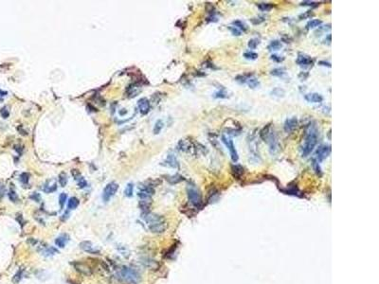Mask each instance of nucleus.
I'll return each mask as SVG.
<instances>
[{"label": "nucleus", "instance_id": "52", "mask_svg": "<svg viewBox=\"0 0 379 284\" xmlns=\"http://www.w3.org/2000/svg\"><path fill=\"white\" fill-rule=\"evenodd\" d=\"M319 64H320V65H324V66H328V68H331V63H327V62L320 61V62H319Z\"/></svg>", "mask_w": 379, "mask_h": 284}, {"label": "nucleus", "instance_id": "17", "mask_svg": "<svg viewBox=\"0 0 379 284\" xmlns=\"http://www.w3.org/2000/svg\"><path fill=\"white\" fill-rule=\"evenodd\" d=\"M140 90H141L140 85H137V83H134V85H129V86L127 87L126 93H127V95H128L129 98H133V97L138 96L139 93L140 92Z\"/></svg>", "mask_w": 379, "mask_h": 284}, {"label": "nucleus", "instance_id": "26", "mask_svg": "<svg viewBox=\"0 0 379 284\" xmlns=\"http://www.w3.org/2000/svg\"><path fill=\"white\" fill-rule=\"evenodd\" d=\"M321 24H322V21H321V20H319V19H313V20H310V21L307 23V25H306V28H307V29L315 28L320 27Z\"/></svg>", "mask_w": 379, "mask_h": 284}, {"label": "nucleus", "instance_id": "50", "mask_svg": "<svg viewBox=\"0 0 379 284\" xmlns=\"http://www.w3.org/2000/svg\"><path fill=\"white\" fill-rule=\"evenodd\" d=\"M318 2H314V1H303L301 3V6H311V7H314L317 6Z\"/></svg>", "mask_w": 379, "mask_h": 284}, {"label": "nucleus", "instance_id": "16", "mask_svg": "<svg viewBox=\"0 0 379 284\" xmlns=\"http://www.w3.org/2000/svg\"><path fill=\"white\" fill-rule=\"evenodd\" d=\"M304 98L308 103H320L323 102V97L319 93H309L304 96Z\"/></svg>", "mask_w": 379, "mask_h": 284}, {"label": "nucleus", "instance_id": "3", "mask_svg": "<svg viewBox=\"0 0 379 284\" xmlns=\"http://www.w3.org/2000/svg\"><path fill=\"white\" fill-rule=\"evenodd\" d=\"M266 142L269 145V152L272 155L280 152V143H279L278 136L274 131H271Z\"/></svg>", "mask_w": 379, "mask_h": 284}, {"label": "nucleus", "instance_id": "32", "mask_svg": "<svg viewBox=\"0 0 379 284\" xmlns=\"http://www.w3.org/2000/svg\"><path fill=\"white\" fill-rule=\"evenodd\" d=\"M163 126H164L163 121H162L161 120H158L156 122L155 127H154V133H155V135H157V133H159L161 132Z\"/></svg>", "mask_w": 379, "mask_h": 284}, {"label": "nucleus", "instance_id": "10", "mask_svg": "<svg viewBox=\"0 0 379 284\" xmlns=\"http://www.w3.org/2000/svg\"><path fill=\"white\" fill-rule=\"evenodd\" d=\"M297 126H298V119L294 116V118H290L285 120L284 129V132L288 133L293 132L297 128Z\"/></svg>", "mask_w": 379, "mask_h": 284}, {"label": "nucleus", "instance_id": "21", "mask_svg": "<svg viewBox=\"0 0 379 284\" xmlns=\"http://www.w3.org/2000/svg\"><path fill=\"white\" fill-rule=\"evenodd\" d=\"M166 224L165 223H160V224H157V225H151V226H149V229L152 231V232H154V233H162V232H164L166 230Z\"/></svg>", "mask_w": 379, "mask_h": 284}, {"label": "nucleus", "instance_id": "49", "mask_svg": "<svg viewBox=\"0 0 379 284\" xmlns=\"http://www.w3.org/2000/svg\"><path fill=\"white\" fill-rule=\"evenodd\" d=\"M313 15H314V13L311 12V11H306L305 13L300 15V19H301V20H302V19H305V18L311 17V16H313Z\"/></svg>", "mask_w": 379, "mask_h": 284}, {"label": "nucleus", "instance_id": "2", "mask_svg": "<svg viewBox=\"0 0 379 284\" xmlns=\"http://www.w3.org/2000/svg\"><path fill=\"white\" fill-rule=\"evenodd\" d=\"M187 194H188L189 201L191 202L192 206H194L195 208H198L202 207L203 202H202L201 193L194 186H189L187 188Z\"/></svg>", "mask_w": 379, "mask_h": 284}, {"label": "nucleus", "instance_id": "33", "mask_svg": "<svg viewBox=\"0 0 379 284\" xmlns=\"http://www.w3.org/2000/svg\"><path fill=\"white\" fill-rule=\"evenodd\" d=\"M133 191H134V185L132 183H129L124 190V194L126 197H131L133 195Z\"/></svg>", "mask_w": 379, "mask_h": 284}, {"label": "nucleus", "instance_id": "28", "mask_svg": "<svg viewBox=\"0 0 379 284\" xmlns=\"http://www.w3.org/2000/svg\"><path fill=\"white\" fill-rule=\"evenodd\" d=\"M270 74H271L272 76H275V77H283V76L285 74V68H274L273 70H271Z\"/></svg>", "mask_w": 379, "mask_h": 284}, {"label": "nucleus", "instance_id": "11", "mask_svg": "<svg viewBox=\"0 0 379 284\" xmlns=\"http://www.w3.org/2000/svg\"><path fill=\"white\" fill-rule=\"evenodd\" d=\"M80 247H81V249H83L84 251L88 252V253H91V254H98V255H99V254L101 253L100 250L97 249L90 242H87V241L82 242L80 243Z\"/></svg>", "mask_w": 379, "mask_h": 284}, {"label": "nucleus", "instance_id": "31", "mask_svg": "<svg viewBox=\"0 0 379 284\" xmlns=\"http://www.w3.org/2000/svg\"><path fill=\"white\" fill-rule=\"evenodd\" d=\"M213 98H228V96H227V91L225 89H221V90H219V91H217V92H215L213 94Z\"/></svg>", "mask_w": 379, "mask_h": 284}, {"label": "nucleus", "instance_id": "18", "mask_svg": "<svg viewBox=\"0 0 379 284\" xmlns=\"http://www.w3.org/2000/svg\"><path fill=\"white\" fill-rule=\"evenodd\" d=\"M140 263L142 265H144L145 267H147V268H150V269H153V270L157 269L158 266H159L157 261H156L154 260H151V259H147V258L146 259H141Z\"/></svg>", "mask_w": 379, "mask_h": 284}, {"label": "nucleus", "instance_id": "37", "mask_svg": "<svg viewBox=\"0 0 379 284\" xmlns=\"http://www.w3.org/2000/svg\"><path fill=\"white\" fill-rule=\"evenodd\" d=\"M271 94H272L273 96H276V97H284V94H285V92H284V89L277 87V88H274V89L271 91Z\"/></svg>", "mask_w": 379, "mask_h": 284}, {"label": "nucleus", "instance_id": "13", "mask_svg": "<svg viewBox=\"0 0 379 284\" xmlns=\"http://www.w3.org/2000/svg\"><path fill=\"white\" fill-rule=\"evenodd\" d=\"M138 106H139V112L142 115H146L150 111V103L146 98H142L139 99V103H138Z\"/></svg>", "mask_w": 379, "mask_h": 284}, {"label": "nucleus", "instance_id": "35", "mask_svg": "<svg viewBox=\"0 0 379 284\" xmlns=\"http://www.w3.org/2000/svg\"><path fill=\"white\" fill-rule=\"evenodd\" d=\"M244 57H245L246 60H251V61H253V60H256V59L258 58V54H257L256 52H253V51H248V52H245V53H244Z\"/></svg>", "mask_w": 379, "mask_h": 284}, {"label": "nucleus", "instance_id": "5", "mask_svg": "<svg viewBox=\"0 0 379 284\" xmlns=\"http://www.w3.org/2000/svg\"><path fill=\"white\" fill-rule=\"evenodd\" d=\"M221 139H222V142L225 144V146L228 149L230 157H231V160H232L234 163L237 162L238 159H239V155H238L237 150H236V148H235V146H234L233 141L230 139V138H227L226 136H222V138H221Z\"/></svg>", "mask_w": 379, "mask_h": 284}, {"label": "nucleus", "instance_id": "1", "mask_svg": "<svg viewBox=\"0 0 379 284\" xmlns=\"http://www.w3.org/2000/svg\"><path fill=\"white\" fill-rule=\"evenodd\" d=\"M318 143V130L315 125H309L306 130L304 141L302 145V156H308L313 150L315 149Z\"/></svg>", "mask_w": 379, "mask_h": 284}, {"label": "nucleus", "instance_id": "54", "mask_svg": "<svg viewBox=\"0 0 379 284\" xmlns=\"http://www.w3.org/2000/svg\"><path fill=\"white\" fill-rule=\"evenodd\" d=\"M125 113H127V111H126L125 109H124V111H121V112H120V114H121V116H123V115H124Z\"/></svg>", "mask_w": 379, "mask_h": 284}, {"label": "nucleus", "instance_id": "45", "mask_svg": "<svg viewBox=\"0 0 379 284\" xmlns=\"http://www.w3.org/2000/svg\"><path fill=\"white\" fill-rule=\"evenodd\" d=\"M0 115H1V116H2L3 119H7V118H9V116H10V112H9L8 108H7V107H3L1 110H0Z\"/></svg>", "mask_w": 379, "mask_h": 284}, {"label": "nucleus", "instance_id": "9", "mask_svg": "<svg viewBox=\"0 0 379 284\" xmlns=\"http://www.w3.org/2000/svg\"><path fill=\"white\" fill-rule=\"evenodd\" d=\"M143 218L146 221V223L149 225V226L155 225H157V224H160V223L164 222L163 217H161L159 215H156V214H153V213H148V212H146V215L143 216Z\"/></svg>", "mask_w": 379, "mask_h": 284}, {"label": "nucleus", "instance_id": "22", "mask_svg": "<svg viewBox=\"0 0 379 284\" xmlns=\"http://www.w3.org/2000/svg\"><path fill=\"white\" fill-rule=\"evenodd\" d=\"M245 85H248L249 86V88L254 89V88H257V87L260 85V82H259L258 79H256V78L251 74V75L249 77L248 81H246Z\"/></svg>", "mask_w": 379, "mask_h": 284}, {"label": "nucleus", "instance_id": "41", "mask_svg": "<svg viewBox=\"0 0 379 284\" xmlns=\"http://www.w3.org/2000/svg\"><path fill=\"white\" fill-rule=\"evenodd\" d=\"M67 198H68V195L65 194V193H61V194H60V196H59V203H60L61 208H64V205L65 204V201H67Z\"/></svg>", "mask_w": 379, "mask_h": 284}, {"label": "nucleus", "instance_id": "48", "mask_svg": "<svg viewBox=\"0 0 379 284\" xmlns=\"http://www.w3.org/2000/svg\"><path fill=\"white\" fill-rule=\"evenodd\" d=\"M271 60L275 61L276 63H282V62L284 60V57H281V56H279V55H277V54H273V55H271Z\"/></svg>", "mask_w": 379, "mask_h": 284}, {"label": "nucleus", "instance_id": "7", "mask_svg": "<svg viewBox=\"0 0 379 284\" xmlns=\"http://www.w3.org/2000/svg\"><path fill=\"white\" fill-rule=\"evenodd\" d=\"M330 153H331V146H330V145H326V144L320 145V146L318 148V150H317L316 156H315L314 159H315L317 162L320 163L321 161H323L325 158H327V157L329 156Z\"/></svg>", "mask_w": 379, "mask_h": 284}, {"label": "nucleus", "instance_id": "44", "mask_svg": "<svg viewBox=\"0 0 379 284\" xmlns=\"http://www.w3.org/2000/svg\"><path fill=\"white\" fill-rule=\"evenodd\" d=\"M9 198H10V200H11V202H16V201H17V199H18V197H17V195H16L15 191L12 190H11L10 192H9Z\"/></svg>", "mask_w": 379, "mask_h": 284}, {"label": "nucleus", "instance_id": "24", "mask_svg": "<svg viewBox=\"0 0 379 284\" xmlns=\"http://www.w3.org/2000/svg\"><path fill=\"white\" fill-rule=\"evenodd\" d=\"M283 46V45H282V43H281V41H279V40H274V41H272L269 45H268V46H267V48H268V50H279L280 48H281Z\"/></svg>", "mask_w": 379, "mask_h": 284}, {"label": "nucleus", "instance_id": "53", "mask_svg": "<svg viewBox=\"0 0 379 284\" xmlns=\"http://www.w3.org/2000/svg\"><path fill=\"white\" fill-rule=\"evenodd\" d=\"M0 95H1V96H6V95H7V92L2 91L1 89H0Z\"/></svg>", "mask_w": 379, "mask_h": 284}, {"label": "nucleus", "instance_id": "46", "mask_svg": "<svg viewBox=\"0 0 379 284\" xmlns=\"http://www.w3.org/2000/svg\"><path fill=\"white\" fill-rule=\"evenodd\" d=\"M79 182H78V186H79V188H81V189H84V188H86V186H87V183H86V181L83 178V177H79Z\"/></svg>", "mask_w": 379, "mask_h": 284}, {"label": "nucleus", "instance_id": "14", "mask_svg": "<svg viewBox=\"0 0 379 284\" xmlns=\"http://www.w3.org/2000/svg\"><path fill=\"white\" fill-rule=\"evenodd\" d=\"M296 63L301 66H309L314 63V60H313L310 56L304 55V54H300L298 56Z\"/></svg>", "mask_w": 379, "mask_h": 284}, {"label": "nucleus", "instance_id": "12", "mask_svg": "<svg viewBox=\"0 0 379 284\" xmlns=\"http://www.w3.org/2000/svg\"><path fill=\"white\" fill-rule=\"evenodd\" d=\"M162 165H163V166H166V167H169V168H174V169L178 168V167H179V163H178V161H177V158H176V156H175L174 154L168 155L167 158L165 159V161L162 163Z\"/></svg>", "mask_w": 379, "mask_h": 284}, {"label": "nucleus", "instance_id": "51", "mask_svg": "<svg viewBox=\"0 0 379 284\" xmlns=\"http://www.w3.org/2000/svg\"><path fill=\"white\" fill-rule=\"evenodd\" d=\"M30 199H32L33 201L39 202L40 200H41V196L39 195V193H36V192H35V193H33V194L30 196Z\"/></svg>", "mask_w": 379, "mask_h": 284}, {"label": "nucleus", "instance_id": "42", "mask_svg": "<svg viewBox=\"0 0 379 284\" xmlns=\"http://www.w3.org/2000/svg\"><path fill=\"white\" fill-rule=\"evenodd\" d=\"M29 174L28 173H23L20 175V181H21V183H23V184H28V183H29Z\"/></svg>", "mask_w": 379, "mask_h": 284}, {"label": "nucleus", "instance_id": "23", "mask_svg": "<svg viewBox=\"0 0 379 284\" xmlns=\"http://www.w3.org/2000/svg\"><path fill=\"white\" fill-rule=\"evenodd\" d=\"M166 180H167L170 184H173V185H174V184H177V183H179V182H181V181H183L184 178L181 176V175H179V174H175V175H172V176H167Z\"/></svg>", "mask_w": 379, "mask_h": 284}, {"label": "nucleus", "instance_id": "20", "mask_svg": "<svg viewBox=\"0 0 379 284\" xmlns=\"http://www.w3.org/2000/svg\"><path fill=\"white\" fill-rule=\"evenodd\" d=\"M68 241H69V237L67 235V234H63V235L59 236V237L56 239L55 243H56L57 246L63 248V247L65 246V244H67V242H68Z\"/></svg>", "mask_w": 379, "mask_h": 284}, {"label": "nucleus", "instance_id": "19", "mask_svg": "<svg viewBox=\"0 0 379 284\" xmlns=\"http://www.w3.org/2000/svg\"><path fill=\"white\" fill-rule=\"evenodd\" d=\"M51 181H47V182L45 184L43 190H44L46 193H51V192L55 191L56 189H57V184H56L55 181H52V184H51Z\"/></svg>", "mask_w": 379, "mask_h": 284}, {"label": "nucleus", "instance_id": "34", "mask_svg": "<svg viewBox=\"0 0 379 284\" xmlns=\"http://www.w3.org/2000/svg\"><path fill=\"white\" fill-rule=\"evenodd\" d=\"M260 40L258 39V38H252V39H250L249 41V44H248V46H249V47L250 48V49H255L259 45H260Z\"/></svg>", "mask_w": 379, "mask_h": 284}, {"label": "nucleus", "instance_id": "4", "mask_svg": "<svg viewBox=\"0 0 379 284\" xmlns=\"http://www.w3.org/2000/svg\"><path fill=\"white\" fill-rule=\"evenodd\" d=\"M121 277L130 283L136 284L139 279V275L133 269L128 268V267H123L121 269Z\"/></svg>", "mask_w": 379, "mask_h": 284}, {"label": "nucleus", "instance_id": "27", "mask_svg": "<svg viewBox=\"0 0 379 284\" xmlns=\"http://www.w3.org/2000/svg\"><path fill=\"white\" fill-rule=\"evenodd\" d=\"M79 204H80V202H79V200H78L76 197H71V198L68 200V208L69 209H75V208H78Z\"/></svg>", "mask_w": 379, "mask_h": 284}, {"label": "nucleus", "instance_id": "40", "mask_svg": "<svg viewBox=\"0 0 379 284\" xmlns=\"http://www.w3.org/2000/svg\"><path fill=\"white\" fill-rule=\"evenodd\" d=\"M227 28L230 30V32H231L232 35H234V36H240V35H242V31L239 30L237 28H235V27H233V26H229Z\"/></svg>", "mask_w": 379, "mask_h": 284}, {"label": "nucleus", "instance_id": "8", "mask_svg": "<svg viewBox=\"0 0 379 284\" xmlns=\"http://www.w3.org/2000/svg\"><path fill=\"white\" fill-rule=\"evenodd\" d=\"M72 265L75 268V270L78 273H80L81 275L89 277V276H91L93 274L91 267L88 264H86V263H85L83 261H74V262H72Z\"/></svg>", "mask_w": 379, "mask_h": 284}, {"label": "nucleus", "instance_id": "39", "mask_svg": "<svg viewBox=\"0 0 379 284\" xmlns=\"http://www.w3.org/2000/svg\"><path fill=\"white\" fill-rule=\"evenodd\" d=\"M265 21H266V16H258V17H254L250 19V22L253 25H259Z\"/></svg>", "mask_w": 379, "mask_h": 284}, {"label": "nucleus", "instance_id": "15", "mask_svg": "<svg viewBox=\"0 0 379 284\" xmlns=\"http://www.w3.org/2000/svg\"><path fill=\"white\" fill-rule=\"evenodd\" d=\"M178 147L181 151H183L185 153H192V150H194V146L191 143L190 140L187 139H181L178 142Z\"/></svg>", "mask_w": 379, "mask_h": 284}, {"label": "nucleus", "instance_id": "43", "mask_svg": "<svg viewBox=\"0 0 379 284\" xmlns=\"http://www.w3.org/2000/svg\"><path fill=\"white\" fill-rule=\"evenodd\" d=\"M22 274H23V270H19L17 273H16L13 277V282L14 283H18L20 281V279L22 278Z\"/></svg>", "mask_w": 379, "mask_h": 284}, {"label": "nucleus", "instance_id": "30", "mask_svg": "<svg viewBox=\"0 0 379 284\" xmlns=\"http://www.w3.org/2000/svg\"><path fill=\"white\" fill-rule=\"evenodd\" d=\"M232 26L235 27V28H237L239 30H243V31H245L246 29H248V27H246V25H245L244 22L240 21V20H235V21H233V22H232Z\"/></svg>", "mask_w": 379, "mask_h": 284}, {"label": "nucleus", "instance_id": "47", "mask_svg": "<svg viewBox=\"0 0 379 284\" xmlns=\"http://www.w3.org/2000/svg\"><path fill=\"white\" fill-rule=\"evenodd\" d=\"M313 166H314V169H315L316 173H317L318 174H320V173H321V169H320V163L317 162V161L314 159V160H313Z\"/></svg>", "mask_w": 379, "mask_h": 284}, {"label": "nucleus", "instance_id": "6", "mask_svg": "<svg viewBox=\"0 0 379 284\" xmlns=\"http://www.w3.org/2000/svg\"><path fill=\"white\" fill-rule=\"evenodd\" d=\"M119 189V185L115 182H111L105 186L104 192H103V200L104 202H108L109 200L116 194Z\"/></svg>", "mask_w": 379, "mask_h": 284}, {"label": "nucleus", "instance_id": "36", "mask_svg": "<svg viewBox=\"0 0 379 284\" xmlns=\"http://www.w3.org/2000/svg\"><path fill=\"white\" fill-rule=\"evenodd\" d=\"M59 183H60V185H61L62 187H64L65 185H67V183H68V176H67V174H65L64 173H60V175H59Z\"/></svg>", "mask_w": 379, "mask_h": 284}, {"label": "nucleus", "instance_id": "25", "mask_svg": "<svg viewBox=\"0 0 379 284\" xmlns=\"http://www.w3.org/2000/svg\"><path fill=\"white\" fill-rule=\"evenodd\" d=\"M231 171L234 176H241L244 173V168L241 165H232Z\"/></svg>", "mask_w": 379, "mask_h": 284}, {"label": "nucleus", "instance_id": "29", "mask_svg": "<svg viewBox=\"0 0 379 284\" xmlns=\"http://www.w3.org/2000/svg\"><path fill=\"white\" fill-rule=\"evenodd\" d=\"M257 7H258L262 11H270L271 9L274 8V5H273V4H270V3H258V4H257Z\"/></svg>", "mask_w": 379, "mask_h": 284}, {"label": "nucleus", "instance_id": "38", "mask_svg": "<svg viewBox=\"0 0 379 284\" xmlns=\"http://www.w3.org/2000/svg\"><path fill=\"white\" fill-rule=\"evenodd\" d=\"M45 256H52L56 253H58V250L54 247H47L45 251L43 252Z\"/></svg>", "mask_w": 379, "mask_h": 284}, {"label": "nucleus", "instance_id": "55", "mask_svg": "<svg viewBox=\"0 0 379 284\" xmlns=\"http://www.w3.org/2000/svg\"><path fill=\"white\" fill-rule=\"evenodd\" d=\"M328 138H329V139H331V130H329V133H328Z\"/></svg>", "mask_w": 379, "mask_h": 284}]
</instances>
